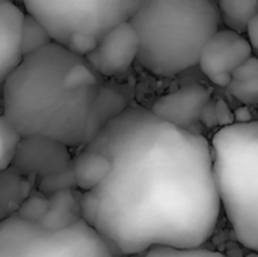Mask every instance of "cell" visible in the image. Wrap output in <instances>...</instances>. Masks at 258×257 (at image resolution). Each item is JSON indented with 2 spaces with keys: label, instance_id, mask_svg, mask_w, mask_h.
I'll use <instances>...</instances> for the list:
<instances>
[{
  "label": "cell",
  "instance_id": "cell-22",
  "mask_svg": "<svg viewBox=\"0 0 258 257\" xmlns=\"http://www.w3.org/2000/svg\"><path fill=\"white\" fill-rule=\"evenodd\" d=\"M71 188H76L73 165L70 168L63 170L62 173L39 179V183H38V189L47 195H50L56 191H60V189H71Z\"/></svg>",
  "mask_w": 258,
  "mask_h": 257
},
{
  "label": "cell",
  "instance_id": "cell-11",
  "mask_svg": "<svg viewBox=\"0 0 258 257\" xmlns=\"http://www.w3.org/2000/svg\"><path fill=\"white\" fill-rule=\"evenodd\" d=\"M24 15V9L15 0L0 3V89L24 58L21 50Z\"/></svg>",
  "mask_w": 258,
  "mask_h": 257
},
{
  "label": "cell",
  "instance_id": "cell-23",
  "mask_svg": "<svg viewBox=\"0 0 258 257\" xmlns=\"http://www.w3.org/2000/svg\"><path fill=\"white\" fill-rule=\"evenodd\" d=\"M100 38L94 36V35H88V33H74L68 38V41L63 44L68 50H71L73 53L86 58L98 44Z\"/></svg>",
  "mask_w": 258,
  "mask_h": 257
},
{
  "label": "cell",
  "instance_id": "cell-20",
  "mask_svg": "<svg viewBox=\"0 0 258 257\" xmlns=\"http://www.w3.org/2000/svg\"><path fill=\"white\" fill-rule=\"evenodd\" d=\"M227 88L230 95H233L242 105H258V73L240 80H231Z\"/></svg>",
  "mask_w": 258,
  "mask_h": 257
},
{
  "label": "cell",
  "instance_id": "cell-17",
  "mask_svg": "<svg viewBox=\"0 0 258 257\" xmlns=\"http://www.w3.org/2000/svg\"><path fill=\"white\" fill-rule=\"evenodd\" d=\"M50 42H53V39L50 33L47 32V29L42 26V23H39L30 14H26L24 21H23V30H21L23 55L27 56L30 53H35L36 50L48 45Z\"/></svg>",
  "mask_w": 258,
  "mask_h": 257
},
{
  "label": "cell",
  "instance_id": "cell-9",
  "mask_svg": "<svg viewBox=\"0 0 258 257\" xmlns=\"http://www.w3.org/2000/svg\"><path fill=\"white\" fill-rule=\"evenodd\" d=\"M70 148V145L48 136L23 135L12 165L33 179L48 177L73 165Z\"/></svg>",
  "mask_w": 258,
  "mask_h": 257
},
{
  "label": "cell",
  "instance_id": "cell-16",
  "mask_svg": "<svg viewBox=\"0 0 258 257\" xmlns=\"http://www.w3.org/2000/svg\"><path fill=\"white\" fill-rule=\"evenodd\" d=\"M222 21L233 30L245 32L248 21L258 14V0H219Z\"/></svg>",
  "mask_w": 258,
  "mask_h": 257
},
{
  "label": "cell",
  "instance_id": "cell-4",
  "mask_svg": "<svg viewBox=\"0 0 258 257\" xmlns=\"http://www.w3.org/2000/svg\"><path fill=\"white\" fill-rule=\"evenodd\" d=\"M210 145L222 211L237 241L258 253V121L221 127Z\"/></svg>",
  "mask_w": 258,
  "mask_h": 257
},
{
  "label": "cell",
  "instance_id": "cell-21",
  "mask_svg": "<svg viewBox=\"0 0 258 257\" xmlns=\"http://www.w3.org/2000/svg\"><path fill=\"white\" fill-rule=\"evenodd\" d=\"M145 257H227L219 251L206 250L201 247L180 248L169 245H156L145 251Z\"/></svg>",
  "mask_w": 258,
  "mask_h": 257
},
{
  "label": "cell",
  "instance_id": "cell-19",
  "mask_svg": "<svg viewBox=\"0 0 258 257\" xmlns=\"http://www.w3.org/2000/svg\"><path fill=\"white\" fill-rule=\"evenodd\" d=\"M48 209V195L39 189H33L20 204L17 217L30 223H39Z\"/></svg>",
  "mask_w": 258,
  "mask_h": 257
},
{
  "label": "cell",
  "instance_id": "cell-24",
  "mask_svg": "<svg viewBox=\"0 0 258 257\" xmlns=\"http://www.w3.org/2000/svg\"><path fill=\"white\" fill-rule=\"evenodd\" d=\"M215 109H216V118H218V126L225 127L230 124H234V111L228 106L227 101L224 100H216L215 101Z\"/></svg>",
  "mask_w": 258,
  "mask_h": 257
},
{
  "label": "cell",
  "instance_id": "cell-14",
  "mask_svg": "<svg viewBox=\"0 0 258 257\" xmlns=\"http://www.w3.org/2000/svg\"><path fill=\"white\" fill-rule=\"evenodd\" d=\"M35 180L14 165L0 171V220L17 214L23 200L33 191Z\"/></svg>",
  "mask_w": 258,
  "mask_h": 257
},
{
  "label": "cell",
  "instance_id": "cell-12",
  "mask_svg": "<svg viewBox=\"0 0 258 257\" xmlns=\"http://www.w3.org/2000/svg\"><path fill=\"white\" fill-rule=\"evenodd\" d=\"M82 191L60 189L48 195V209L39 224L47 230H63L82 220Z\"/></svg>",
  "mask_w": 258,
  "mask_h": 257
},
{
  "label": "cell",
  "instance_id": "cell-25",
  "mask_svg": "<svg viewBox=\"0 0 258 257\" xmlns=\"http://www.w3.org/2000/svg\"><path fill=\"white\" fill-rule=\"evenodd\" d=\"M201 124H204L207 129H213L218 126V118H216V109H215V101H209L207 106L201 112Z\"/></svg>",
  "mask_w": 258,
  "mask_h": 257
},
{
  "label": "cell",
  "instance_id": "cell-8",
  "mask_svg": "<svg viewBox=\"0 0 258 257\" xmlns=\"http://www.w3.org/2000/svg\"><path fill=\"white\" fill-rule=\"evenodd\" d=\"M139 38L132 23L122 21L109 29L97 47L86 56L92 68L104 77H116L127 73L138 61Z\"/></svg>",
  "mask_w": 258,
  "mask_h": 257
},
{
  "label": "cell",
  "instance_id": "cell-15",
  "mask_svg": "<svg viewBox=\"0 0 258 257\" xmlns=\"http://www.w3.org/2000/svg\"><path fill=\"white\" fill-rule=\"evenodd\" d=\"M125 108H127V103L124 101L122 95L118 91H115L112 88L101 86L100 91H98V95L95 98L92 112H91L88 135H86V144L98 133V130L106 123H109L112 118L119 115Z\"/></svg>",
  "mask_w": 258,
  "mask_h": 257
},
{
  "label": "cell",
  "instance_id": "cell-2",
  "mask_svg": "<svg viewBox=\"0 0 258 257\" xmlns=\"http://www.w3.org/2000/svg\"><path fill=\"white\" fill-rule=\"evenodd\" d=\"M101 88L86 58L59 42L23 58L2 88L3 114L21 135H42L70 147L86 144Z\"/></svg>",
  "mask_w": 258,
  "mask_h": 257
},
{
  "label": "cell",
  "instance_id": "cell-26",
  "mask_svg": "<svg viewBox=\"0 0 258 257\" xmlns=\"http://www.w3.org/2000/svg\"><path fill=\"white\" fill-rule=\"evenodd\" d=\"M246 38L252 47V50H257L258 52V14H255L246 24Z\"/></svg>",
  "mask_w": 258,
  "mask_h": 257
},
{
  "label": "cell",
  "instance_id": "cell-7",
  "mask_svg": "<svg viewBox=\"0 0 258 257\" xmlns=\"http://www.w3.org/2000/svg\"><path fill=\"white\" fill-rule=\"evenodd\" d=\"M252 47L248 38L230 27L219 29L206 42L198 67L203 74L216 86H228L233 71L252 56Z\"/></svg>",
  "mask_w": 258,
  "mask_h": 257
},
{
  "label": "cell",
  "instance_id": "cell-18",
  "mask_svg": "<svg viewBox=\"0 0 258 257\" xmlns=\"http://www.w3.org/2000/svg\"><path fill=\"white\" fill-rule=\"evenodd\" d=\"M20 130L12 124V121L2 114L0 115V171L9 168L14 164V158L21 141Z\"/></svg>",
  "mask_w": 258,
  "mask_h": 257
},
{
  "label": "cell",
  "instance_id": "cell-13",
  "mask_svg": "<svg viewBox=\"0 0 258 257\" xmlns=\"http://www.w3.org/2000/svg\"><path fill=\"white\" fill-rule=\"evenodd\" d=\"M110 159L97 150L83 147V150L73 158V173L76 188L82 192L97 188L110 173Z\"/></svg>",
  "mask_w": 258,
  "mask_h": 257
},
{
  "label": "cell",
  "instance_id": "cell-3",
  "mask_svg": "<svg viewBox=\"0 0 258 257\" xmlns=\"http://www.w3.org/2000/svg\"><path fill=\"white\" fill-rule=\"evenodd\" d=\"M128 21L139 38L136 62L153 76L175 77L198 65L222 18L213 0H139Z\"/></svg>",
  "mask_w": 258,
  "mask_h": 257
},
{
  "label": "cell",
  "instance_id": "cell-27",
  "mask_svg": "<svg viewBox=\"0 0 258 257\" xmlns=\"http://www.w3.org/2000/svg\"><path fill=\"white\" fill-rule=\"evenodd\" d=\"M249 121H252V114H251V111H249V108L246 105H243V106H240V108H237L234 111V123L245 124V123H249Z\"/></svg>",
  "mask_w": 258,
  "mask_h": 257
},
{
  "label": "cell",
  "instance_id": "cell-5",
  "mask_svg": "<svg viewBox=\"0 0 258 257\" xmlns=\"http://www.w3.org/2000/svg\"><path fill=\"white\" fill-rule=\"evenodd\" d=\"M112 250L83 218L56 232L15 214L0 220V257H113Z\"/></svg>",
  "mask_w": 258,
  "mask_h": 257
},
{
  "label": "cell",
  "instance_id": "cell-10",
  "mask_svg": "<svg viewBox=\"0 0 258 257\" xmlns=\"http://www.w3.org/2000/svg\"><path fill=\"white\" fill-rule=\"evenodd\" d=\"M210 100L212 91L207 86L192 83L159 97L151 111L177 127L195 132L194 127L201 123V112Z\"/></svg>",
  "mask_w": 258,
  "mask_h": 257
},
{
  "label": "cell",
  "instance_id": "cell-6",
  "mask_svg": "<svg viewBox=\"0 0 258 257\" xmlns=\"http://www.w3.org/2000/svg\"><path fill=\"white\" fill-rule=\"evenodd\" d=\"M35 17L51 39L65 44L74 33L101 38L113 26L130 20L139 0H15Z\"/></svg>",
  "mask_w": 258,
  "mask_h": 257
},
{
  "label": "cell",
  "instance_id": "cell-28",
  "mask_svg": "<svg viewBox=\"0 0 258 257\" xmlns=\"http://www.w3.org/2000/svg\"><path fill=\"white\" fill-rule=\"evenodd\" d=\"M2 2H5V0H0V3H2Z\"/></svg>",
  "mask_w": 258,
  "mask_h": 257
},
{
  "label": "cell",
  "instance_id": "cell-1",
  "mask_svg": "<svg viewBox=\"0 0 258 257\" xmlns=\"http://www.w3.org/2000/svg\"><path fill=\"white\" fill-rule=\"evenodd\" d=\"M85 147L104 153L112 170L82 192V218L119 254L203 247L213 236L222 206L206 136L127 106Z\"/></svg>",
  "mask_w": 258,
  "mask_h": 257
}]
</instances>
